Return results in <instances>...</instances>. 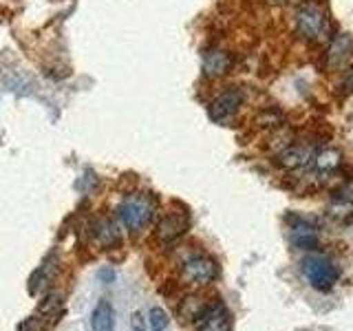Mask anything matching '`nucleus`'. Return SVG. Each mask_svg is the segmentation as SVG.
Masks as SVG:
<instances>
[{"instance_id": "6e6552de", "label": "nucleus", "mask_w": 353, "mask_h": 331, "mask_svg": "<svg viewBox=\"0 0 353 331\" xmlns=\"http://www.w3.org/2000/svg\"><path fill=\"white\" fill-rule=\"evenodd\" d=\"M353 53V38L349 33H338L329 40V49H327V66L329 69H340L345 66L347 60Z\"/></svg>"}, {"instance_id": "a211bd4d", "label": "nucleus", "mask_w": 353, "mask_h": 331, "mask_svg": "<svg viewBox=\"0 0 353 331\" xmlns=\"http://www.w3.org/2000/svg\"><path fill=\"white\" fill-rule=\"evenodd\" d=\"M342 88H345V93H353V69L345 75V80H342Z\"/></svg>"}, {"instance_id": "f257e3e1", "label": "nucleus", "mask_w": 353, "mask_h": 331, "mask_svg": "<svg viewBox=\"0 0 353 331\" xmlns=\"http://www.w3.org/2000/svg\"><path fill=\"white\" fill-rule=\"evenodd\" d=\"M296 33L298 38L312 44H323L331 40V18L325 5L316 0H303L296 9Z\"/></svg>"}, {"instance_id": "4468645a", "label": "nucleus", "mask_w": 353, "mask_h": 331, "mask_svg": "<svg viewBox=\"0 0 353 331\" xmlns=\"http://www.w3.org/2000/svg\"><path fill=\"white\" fill-rule=\"evenodd\" d=\"M208 305L210 303L203 301V296H188L185 301H181V305H179V316L183 320H188V323H196V318L205 312Z\"/></svg>"}, {"instance_id": "1a4fd4ad", "label": "nucleus", "mask_w": 353, "mask_h": 331, "mask_svg": "<svg viewBox=\"0 0 353 331\" xmlns=\"http://www.w3.org/2000/svg\"><path fill=\"white\" fill-rule=\"evenodd\" d=\"M232 55L223 49H208L203 53V75L205 77H221L230 73Z\"/></svg>"}, {"instance_id": "f03ea898", "label": "nucleus", "mask_w": 353, "mask_h": 331, "mask_svg": "<svg viewBox=\"0 0 353 331\" xmlns=\"http://www.w3.org/2000/svg\"><path fill=\"white\" fill-rule=\"evenodd\" d=\"M154 208H157V203H154V199L150 194H143V192L128 194L124 201L119 203L117 217L130 232H139L152 221Z\"/></svg>"}, {"instance_id": "20e7f679", "label": "nucleus", "mask_w": 353, "mask_h": 331, "mask_svg": "<svg viewBox=\"0 0 353 331\" xmlns=\"http://www.w3.org/2000/svg\"><path fill=\"white\" fill-rule=\"evenodd\" d=\"M303 274L307 276L309 285L318 292L334 290L338 283V270L336 265L325 257H307L303 261Z\"/></svg>"}, {"instance_id": "0eeeda50", "label": "nucleus", "mask_w": 353, "mask_h": 331, "mask_svg": "<svg viewBox=\"0 0 353 331\" xmlns=\"http://www.w3.org/2000/svg\"><path fill=\"white\" fill-rule=\"evenodd\" d=\"M188 225H190V219H188L185 212H168L157 223L154 237H157L161 245H168V243H174L176 239H181L185 234Z\"/></svg>"}, {"instance_id": "6ab92c4d", "label": "nucleus", "mask_w": 353, "mask_h": 331, "mask_svg": "<svg viewBox=\"0 0 353 331\" xmlns=\"http://www.w3.org/2000/svg\"><path fill=\"white\" fill-rule=\"evenodd\" d=\"M270 5H276V7H281V5H290V3H294V0H268Z\"/></svg>"}, {"instance_id": "39448f33", "label": "nucleus", "mask_w": 353, "mask_h": 331, "mask_svg": "<svg viewBox=\"0 0 353 331\" xmlns=\"http://www.w3.org/2000/svg\"><path fill=\"white\" fill-rule=\"evenodd\" d=\"M196 331H232V316L219 298H212L205 312L196 318Z\"/></svg>"}, {"instance_id": "f3484780", "label": "nucleus", "mask_w": 353, "mask_h": 331, "mask_svg": "<svg viewBox=\"0 0 353 331\" xmlns=\"http://www.w3.org/2000/svg\"><path fill=\"white\" fill-rule=\"evenodd\" d=\"M130 331H146V320L139 312H135L130 318Z\"/></svg>"}, {"instance_id": "f8f14e48", "label": "nucleus", "mask_w": 353, "mask_h": 331, "mask_svg": "<svg viewBox=\"0 0 353 331\" xmlns=\"http://www.w3.org/2000/svg\"><path fill=\"white\" fill-rule=\"evenodd\" d=\"M340 163H342V154L336 148H325V150H320L318 154H314V168L320 174L336 172L340 168Z\"/></svg>"}, {"instance_id": "9b49d317", "label": "nucleus", "mask_w": 353, "mask_h": 331, "mask_svg": "<svg viewBox=\"0 0 353 331\" xmlns=\"http://www.w3.org/2000/svg\"><path fill=\"white\" fill-rule=\"evenodd\" d=\"M93 331H115V309L108 301H99L91 314Z\"/></svg>"}, {"instance_id": "ddd939ff", "label": "nucleus", "mask_w": 353, "mask_h": 331, "mask_svg": "<svg viewBox=\"0 0 353 331\" xmlns=\"http://www.w3.org/2000/svg\"><path fill=\"white\" fill-rule=\"evenodd\" d=\"M93 237L102 248H110V245H115V243H119V232L113 221H108V219H99L93 225Z\"/></svg>"}, {"instance_id": "9d476101", "label": "nucleus", "mask_w": 353, "mask_h": 331, "mask_svg": "<svg viewBox=\"0 0 353 331\" xmlns=\"http://www.w3.org/2000/svg\"><path fill=\"white\" fill-rule=\"evenodd\" d=\"M279 163L287 170H301L307 168L309 163H314V154L305 146H287L279 154Z\"/></svg>"}, {"instance_id": "2eb2a0df", "label": "nucleus", "mask_w": 353, "mask_h": 331, "mask_svg": "<svg viewBox=\"0 0 353 331\" xmlns=\"http://www.w3.org/2000/svg\"><path fill=\"white\" fill-rule=\"evenodd\" d=\"M292 243L298 250H314V248H318V237L309 225H294Z\"/></svg>"}, {"instance_id": "7ed1b4c3", "label": "nucleus", "mask_w": 353, "mask_h": 331, "mask_svg": "<svg viewBox=\"0 0 353 331\" xmlns=\"http://www.w3.org/2000/svg\"><path fill=\"white\" fill-rule=\"evenodd\" d=\"M181 279L192 287H208L216 281L219 265L212 257H208L203 252H192L181 261Z\"/></svg>"}, {"instance_id": "dca6fc26", "label": "nucleus", "mask_w": 353, "mask_h": 331, "mask_svg": "<svg viewBox=\"0 0 353 331\" xmlns=\"http://www.w3.org/2000/svg\"><path fill=\"white\" fill-rule=\"evenodd\" d=\"M148 320H150V329L152 331H165L170 325V318L161 307H152L150 314H148Z\"/></svg>"}, {"instance_id": "423d86ee", "label": "nucleus", "mask_w": 353, "mask_h": 331, "mask_svg": "<svg viewBox=\"0 0 353 331\" xmlns=\"http://www.w3.org/2000/svg\"><path fill=\"white\" fill-rule=\"evenodd\" d=\"M241 104H243V91L239 86H228L210 102V117L223 121L234 115L241 108Z\"/></svg>"}]
</instances>
